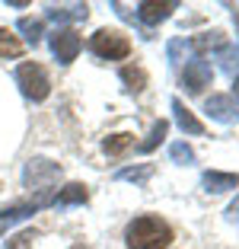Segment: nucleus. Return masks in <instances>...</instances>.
Segmentation results:
<instances>
[{
    "label": "nucleus",
    "instance_id": "nucleus-1",
    "mask_svg": "<svg viewBox=\"0 0 239 249\" xmlns=\"http://www.w3.org/2000/svg\"><path fill=\"white\" fill-rule=\"evenodd\" d=\"M124 240L131 249H166L172 243V227L156 214H140L128 224Z\"/></svg>",
    "mask_w": 239,
    "mask_h": 249
},
{
    "label": "nucleus",
    "instance_id": "nucleus-2",
    "mask_svg": "<svg viewBox=\"0 0 239 249\" xmlns=\"http://www.w3.org/2000/svg\"><path fill=\"white\" fill-rule=\"evenodd\" d=\"M16 83H19L22 96H26V99H32V103H42L45 96L51 93L48 73H45V67L35 64V61H26V64L16 67Z\"/></svg>",
    "mask_w": 239,
    "mask_h": 249
},
{
    "label": "nucleus",
    "instance_id": "nucleus-3",
    "mask_svg": "<svg viewBox=\"0 0 239 249\" xmlns=\"http://www.w3.org/2000/svg\"><path fill=\"white\" fill-rule=\"evenodd\" d=\"M48 205H54V192H35V195L26 198V201H16V205L3 208V211H0V233L10 230L13 224H19V220L32 217L38 208H48Z\"/></svg>",
    "mask_w": 239,
    "mask_h": 249
},
{
    "label": "nucleus",
    "instance_id": "nucleus-4",
    "mask_svg": "<svg viewBox=\"0 0 239 249\" xmlns=\"http://www.w3.org/2000/svg\"><path fill=\"white\" fill-rule=\"evenodd\" d=\"M89 48H93V54H99V58H109V61H121L131 54V42L124 32L118 29H99L93 38H89Z\"/></svg>",
    "mask_w": 239,
    "mask_h": 249
},
{
    "label": "nucleus",
    "instance_id": "nucleus-5",
    "mask_svg": "<svg viewBox=\"0 0 239 249\" xmlns=\"http://www.w3.org/2000/svg\"><path fill=\"white\" fill-rule=\"evenodd\" d=\"M61 179V166L51 160H29L26 163V173H22V182L35 192H51V185Z\"/></svg>",
    "mask_w": 239,
    "mask_h": 249
},
{
    "label": "nucleus",
    "instance_id": "nucleus-6",
    "mask_svg": "<svg viewBox=\"0 0 239 249\" xmlns=\"http://www.w3.org/2000/svg\"><path fill=\"white\" fill-rule=\"evenodd\" d=\"M48 45H51V54L58 58V64H70L73 58L80 54V36L73 29H54L51 32V38H48Z\"/></svg>",
    "mask_w": 239,
    "mask_h": 249
},
{
    "label": "nucleus",
    "instance_id": "nucleus-7",
    "mask_svg": "<svg viewBox=\"0 0 239 249\" xmlns=\"http://www.w3.org/2000/svg\"><path fill=\"white\" fill-rule=\"evenodd\" d=\"M210 80H214V71H210V64H204L201 58L188 61L185 71H182V87H185V93H191V96L204 93V87H210Z\"/></svg>",
    "mask_w": 239,
    "mask_h": 249
},
{
    "label": "nucleus",
    "instance_id": "nucleus-8",
    "mask_svg": "<svg viewBox=\"0 0 239 249\" xmlns=\"http://www.w3.org/2000/svg\"><path fill=\"white\" fill-rule=\"evenodd\" d=\"M175 7H179L175 0H163V3H156V0H144V3H137V19L144 22V26H159L163 19L172 16Z\"/></svg>",
    "mask_w": 239,
    "mask_h": 249
},
{
    "label": "nucleus",
    "instance_id": "nucleus-9",
    "mask_svg": "<svg viewBox=\"0 0 239 249\" xmlns=\"http://www.w3.org/2000/svg\"><path fill=\"white\" fill-rule=\"evenodd\" d=\"M45 16H48L51 22H80L89 16V7L86 3H67V7H48L45 10Z\"/></svg>",
    "mask_w": 239,
    "mask_h": 249
},
{
    "label": "nucleus",
    "instance_id": "nucleus-10",
    "mask_svg": "<svg viewBox=\"0 0 239 249\" xmlns=\"http://www.w3.org/2000/svg\"><path fill=\"white\" fill-rule=\"evenodd\" d=\"M201 185L207 192H214V195H220V192H230L239 185V176L236 173H217V169H207L201 176Z\"/></svg>",
    "mask_w": 239,
    "mask_h": 249
},
{
    "label": "nucleus",
    "instance_id": "nucleus-11",
    "mask_svg": "<svg viewBox=\"0 0 239 249\" xmlns=\"http://www.w3.org/2000/svg\"><path fill=\"white\" fill-rule=\"evenodd\" d=\"M217 48H226V36L220 29L201 32V36L191 38V52H195V54H207V52H217Z\"/></svg>",
    "mask_w": 239,
    "mask_h": 249
},
{
    "label": "nucleus",
    "instance_id": "nucleus-12",
    "mask_svg": "<svg viewBox=\"0 0 239 249\" xmlns=\"http://www.w3.org/2000/svg\"><path fill=\"white\" fill-rule=\"evenodd\" d=\"M204 112H207L214 122H233V99L230 96H210L207 103H204Z\"/></svg>",
    "mask_w": 239,
    "mask_h": 249
},
{
    "label": "nucleus",
    "instance_id": "nucleus-13",
    "mask_svg": "<svg viewBox=\"0 0 239 249\" xmlns=\"http://www.w3.org/2000/svg\"><path fill=\"white\" fill-rule=\"evenodd\" d=\"M172 112H175V122H179V128L185 134H204V124L191 115V109H185L182 99H172Z\"/></svg>",
    "mask_w": 239,
    "mask_h": 249
},
{
    "label": "nucleus",
    "instance_id": "nucleus-14",
    "mask_svg": "<svg viewBox=\"0 0 239 249\" xmlns=\"http://www.w3.org/2000/svg\"><path fill=\"white\" fill-rule=\"evenodd\" d=\"M86 198H89L86 185L70 182V185H64V189H61L58 195H54V205H61V208H70V205H86Z\"/></svg>",
    "mask_w": 239,
    "mask_h": 249
},
{
    "label": "nucleus",
    "instance_id": "nucleus-15",
    "mask_svg": "<svg viewBox=\"0 0 239 249\" xmlns=\"http://www.w3.org/2000/svg\"><path fill=\"white\" fill-rule=\"evenodd\" d=\"M121 83H124V89L128 93H140V89L147 87V73H144V67H121Z\"/></svg>",
    "mask_w": 239,
    "mask_h": 249
},
{
    "label": "nucleus",
    "instance_id": "nucleus-16",
    "mask_svg": "<svg viewBox=\"0 0 239 249\" xmlns=\"http://www.w3.org/2000/svg\"><path fill=\"white\" fill-rule=\"evenodd\" d=\"M166 131H169V122H166V118L153 122V128H150V134H147V141H140V144H137V150H140V154H150V150H153L156 144H163Z\"/></svg>",
    "mask_w": 239,
    "mask_h": 249
},
{
    "label": "nucleus",
    "instance_id": "nucleus-17",
    "mask_svg": "<svg viewBox=\"0 0 239 249\" xmlns=\"http://www.w3.org/2000/svg\"><path fill=\"white\" fill-rule=\"evenodd\" d=\"M153 176V166L150 163H140V166H124L115 173L118 182H147V179Z\"/></svg>",
    "mask_w": 239,
    "mask_h": 249
},
{
    "label": "nucleus",
    "instance_id": "nucleus-18",
    "mask_svg": "<svg viewBox=\"0 0 239 249\" xmlns=\"http://www.w3.org/2000/svg\"><path fill=\"white\" fill-rule=\"evenodd\" d=\"M16 29L26 36V42H29V45H38V42H42V36H45L42 19H32V16H22V19L16 22Z\"/></svg>",
    "mask_w": 239,
    "mask_h": 249
},
{
    "label": "nucleus",
    "instance_id": "nucleus-19",
    "mask_svg": "<svg viewBox=\"0 0 239 249\" xmlns=\"http://www.w3.org/2000/svg\"><path fill=\"white\" fill-rule=\"evenodd\" d=\"M105 154L109 157H121L124 150H131L134 147V134H112V138H105Z\"/></svg>",
    "mask_w": 239,
    "mask_h": 249
},
{
    "label": "nucleus",
    "instance_id": "nucleus-20",
    "mask_svg": "<svg viewBox=\"0 0 239 249\" xmlns=\"http://www.w3.org/2000/svg\"><path fill=\"white\" fill-rule=\"evenodd\" d=\"M19 54H22V42L10 29H0V58H19Z\"/></svg>",
    "mask_w": 239,
    "mask_h": 249
},
{
    "label": "nucleus",
    "instance_id": "nucleus-21",
    "mask_svg": "<svg viewBox=\"0 0 239 249\" xmlns=\"http://www.w3.org/2000/svg\"><path fill=\"white\" fill-rule=\"evenodd\" d=\"M169 157H172V163H182V166L195 163V150H191L185 141H175V144L169 147Z\"/></svg>",
    "mask_w": 239,
    "mask_h": 249
},
{
    "label": "nucleus",
    "instance_id": "nucleus-22",
    "mask_svg": "<svg viewBox=\"0 0 239 249\" xmlns=\"http://www.w3.org/2000/svg\"><path fill=\"white\" fill-rule=\"evenodd\" d=\"M220 61H223V71H226V73H236V71H239V45L220 48Z\"/></svg>",
    "mask_w": 239,
    "mask_h": 249
},
{
    "label": "nucleus",
    "instance_id": "nucleus-23",
    "mask_svg": "<svg viewBox=\"0 0 239 249\" xmlns=\"http://www.w3.org/2000/svg\"><path fill=\"white\" fill-rule=\"evenodd\" d=\"M32 240H35V233H16L13 240H7V249H32Z\"/></svg>",
    "mask_w": 239,
    "mask_h": 249
},
{
    "label": "nucleus",
    "instance_id": "nucleus-24",
    "mask_svg": "<svg viewBox=\"0 0 239 249\" xmlns=\"http://www.w3.org/2000/svg\"><path fill=\"white\" fill-rule=\"evenodd\" d=\"M226 217H230L233 224H239V195H236V201H233V205L226 208Z\"/></svg>",
    "mask_w": 239,
    "mask_h": 249
},
{
    "label": "nucleus",
    "instance_id": "nucleus-25",
    "mask_svg": "<svg viewBox=\"0 0 239 249\" xmlns=\"http://www.w3.org/2000/svg\"><path fill=\"white\" fill-rule=\"evenodd\" d=\"M179 54H182V42H172V45H169V58L179 61Z\"/></svg>",
    "mask_w": 239,
    "mask_h": 249
},
{
    "label": "nucleus",
    "instance_id": "nucleus-26",
    "mask_svg": "<svg viewBox=\"0 0 239 249\" xmlns=\"http://www.w3.org/2000/svg\"><path fill=\"white\" fill-rule=\"evenodd\" d=\"M233 87H236V96H239V77H236V83H233Z\"/></svg>",
    "mask_w": 239,
    "mask_h": 249
},
{
    "label": "nucleus",
    "instance_id": "nucleus-27",
    "mask_svg": "<svg viewBox=\"0 0 239 249\" xmlns=\"http://www.w3.org/2000/svg\"><path fill=\"white\" fill-rule=\"evenodd\" d=\"M233 16H236V22H239V10H233Z\"/></svg>",
    "mask_w": 239,
    "mask_h": 249
},
{
    "label": "nucleus",
    "instance_id": "nucleus-28",
    "mask_svg": "<svg viewBox=\"0 0 239 249\" xmlns=\"http://www.w3.org/2000/svg\"><path fill=\"white\" fill-rule=\"evenodd\" d=\"M73 249H86V246H73Z\"/></svg>",
    "mask_w": 239,
    "mask_h": 249
}]
</instances>
